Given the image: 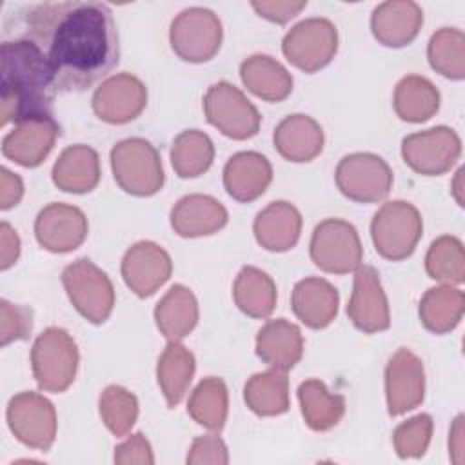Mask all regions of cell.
<instances>
[{
  "instance_id": "1",
  "label": "cell",
  "mask_w": 465,
  "mask_h": 465,
  "mask_svg": "<svg viewBox=\"0 0 465 465\" xmlns=\"http://www.w3.org/2000/svg\"><path fill=\"white\" fill-rule=\"evenodd\" d=\"M22 36L49 64L56 91H84L118 64V33L102 2H44L20 11Z\"/></svg>"
},
{
  "instance_id": "2",
  "label": "cell",
  "mask_w": 465,
  "mask_h": 465,
  "mask_svg": "<svg viewBox=\"0 0 465 465\" xmlns=\"http://www.w3.org/2000/svg\"><path fill=\"white\" fill-rule=\"evenodd\" d=\"M0 76L2 125L36 114H51L56 87L45 54L35 42L27 38L2 42Z\"/></svg>"
},
{
  "instance_id": "3",
  "label": "cell",
  "mask_w": 465,
  "mask_h": 465,
  "mask_svg": "<svg viewBox=\"0 0 465 465\" xmlns=\"http://www.w3.org/2000/svg\"><path fill=\"white\" fill-rule=\"evenodd\" d=\"M111 171L118 187L133 196H153L162 191L165 174L156 147L145 138H125L113 145Z\"/></svg>"
},
{
  "instance_id": "4",
  "label": "cell",
  "mask_w": 465,
  "mask_h": 465,
  "mask_svg": "<svg viewBox=\"0 0 465 465\" xmlns=\"http://www.w3.org/2000/svg\"><path fill=\"white\" fill-rule=\"evenodd\" d=\"M80 352L73 336L62 327H47L31 347L35 381L45 392L67 391L78 371Z\"/></svg>"
},
{
  "instance_id": "5",
  "label": "cell",
  "mask_w": 465,
  "mask_h": 465,
  "mask_svg": "<svg viewBox=\"0 0 465 465\" xmlns=\"http://www.w3.org/2000/svg\"><path fill=\"white\" fill-rule=\"evenodd\" d=\"M423 220L420 211L405 200L383 203L371 220V240L376 252L391 262L409 258L421 240Z\"/></svg>"
},
{
  "instance_id": "6",
  "label": "cell",
  "mask_w": 465,
  "mask_h": 465,
  "mask_svg": "<svg viewBox=\"0 0 465 465\" xmlns=\"http://www.w3.org/2000/svg\"><path fill=\"white\" fill-rule=\"evenodd\" d=\"M62 285L73 307L87 322L100 325L109 320L116 294L109 276L91 260L80 258L62 271Z\"/></svg>"
},
{
  "instance_id": "7",
  "label": "cell",
  "mask_w": 465,
  "mask_h": 465,
  "mask_svg": "<svg viewBox=\"0 0 465 465\" xmlns=\"http://www.w3.org/2000/svg\"><path fill=\"white\" fill-rule=\"evenodd\" d=\"M223 27L218 15L207 7L180 11L169 27V44L174 54L189 64H203L222 47Z\"/></svg>"
},
{
  "instance_id": "8",
  "label": "cell",
  "mask_w": 465,
  "mask_h": 465,
  "mask_svg": "<svg viewBox=\"0 0 465 465\" xmlns=\"http://www.w3.org/2000/svg\"><path fill=\"white\" fill-rule=\"evenodd\" d=\"M312 263L329 274H349L363 263V247L352 223L341 218H325L311 236Z\"/></svg>"
},
{
  "instance_id": "9",
  "label": "cell",
  "mask_w": 465,
  "mask_h": 465,
  "mask_svg": "<svg viewBox=\"0 0 465 465\" xmlns=\"http://www.w3.org/2000/svg\"><path fill=\"white\" fill-rule=\"evenodd\" d=\"M207 122L231 140H249L260 131L262 116L254 104L231 82L209 85L203 96Z\"/></svg>"
},
{
  "instance_id": "10",
  "label": "cell",
  "mask_w": 465,
  "mask_h": 465,
  "mask_svg": "<svg viewBox=\"0 0 465 465\" xmlns=\"http://www.w3.org/2000/svg\"><path fill=\"white\" fill-rule=\"evenodd\" d=\"M282 51L287 62L303 73L327 67L338 51V29L323 16H311L292 25L283 40Z\"/></svg>"
},
{
  "instance_id": "11",
  "label": "cell",
  "mask_w": 465,
  "mask_h": 465,
  "mask_svg": "<svg viewBox=\"0 0 465 465\" xmlns=\"http://www.w3.org/2000/svg\"><path fill=\"white\" fill-rule=\"evenodd\" d=\"M334 180L345 198L358 203H378L389 196L394 174L381 156L351 153L338 162Z\"/></svg>"
},
{
  "instance_id": "12",
  "label": "cell",
  "mask_w": 465,
  "mask_h": 465,
  "mask_svg": "<svg viewBox=\"0 0 465 465\" xmlns=\"http://www.w3.org/2000/svg\"><path fill=\"white\" fill-rule=\"evenodd\" d=\"M5 420L13 436L29 449L49 450L56 440L54 405L40 392L24 391L15 394L7 403Z\"/></svg>"
},
{
  "instance_id": "13",
  "label": "cell",
  "mask_w": 465,
  "mask_h": 465,
  "mask_svg": "<svg viewBox=\"0 0 465 465\" xmlns=\"http://www.w3.org/2000/svg\"><path fill=\"white\" fill-rule=\"evenodd\" d=\"M403 162L421 176H440L454 167L461 154V138L447 125L412 133L401 140Z\"/></svg>"
},
{
  "instance_id": "14",
  "label": "cell",
  "mask_w": 465,
  "mask_h": 465,
  "mask_svg": "<svg viewBox=\"0 0 465 465\" xmlns=\"http://www.w3.org/2000/svg\"><path fill=\"white\" fill-rule=\"evenodd\" d=\"M425 398V369L418 354L400 347L385 367V401L391 416H401L421 405Z\"/></svg>"
},
{
  "instance_id": "15",
  "label": "cell",
  "mask_w": 465,
  "mask_h": 465,
  "mask_svg": "<svg viewBox=\"0 0 465 465\" xmlns=\"http://www.w3.org/2000/svg\"><path fill=\"white\" fill-rule=\"evenodd\" d=\"M94 114L107 124H127L142 114L147 105L145 84L131 73L107 76L93 94Z\"/></svg>"
},
{
  "instance_id": "16",
  "label": "cell",
  "mask_w": 465,
  "mask_h": 465,
  "mask_svg": "<svg viewBox=\"0 0 465 465\" xmlns=\"http://www.w3.org/2000/svg\"><path fill=\"white\" fill-rule=\"evenodd\" d=\"M347 316L352 325L365 334H376L391 327L389 300L385 296L380 274L372 265L361 263L354 271Z\"/></svg>"
},
{
  "instance_id": "17",
  "label": "cell",
  "mask_w": 465,
  "mask_h": 465,
  "mask_svg": "<svg viewBox=\"0 0 465 465\" xmlns=\"http://www.w3.org/2000/svg\"><path fill=\"white\" fill-rule=\"evenodd\" d=\"M60 125L51 114L24 118L2 140V154L22 167H38L53 151Z\"/></svg>"
},
{
  "instance_id": "18",
  "label": "cell",
  "mask_w": 465,
  "mask_h": 465,
  "mask_svg": "<svg viewBox=\"0 0 465 465\" xmlns=\"http://www.w3.org/2000/svg\"><path fill=\"white\" fill-rule=\"evenodd\" d=\"M89 232V223L82 209L53 202L35 218V236L42 249L64 254L78 249Z\"/></svg>"
},
{
  "instance_id": "19",
  "label": "cell",
  "mask_w": 465,
  "mask_h": 465,
  "mask_svg": "<svg viewBox=\"0 0 465 465\" xmlns=\"http://www.w3.org/2000/svg\"><path fill=\"white\" fill-rule=\"evenodd\" d=\"M120 272L125 285L138 298H149L171 278L173 262L162 245L142 240L125 251Z\"/></svg>"
},
{
  "instance_id": "20",
  "label": "cell",
  "mask_w": 465,
  "mask_h": 465,
  "mask_svg": "<svg viewBox=\"0 0 465 465\" xmlns=\"http://www.w3.org/2000/svg\"><path fill=\"white\" fill-rule=\"evenodd\" d=\"M423 25V9L412 0H387L371 15L372 36L385 47L409 45Z\"/></svg>"
},
{
  "instance_id": "21",
  "label": "cell",
  "mask_w": 465,
  "mask_h": 465,
  "mask_svg": "<svg viewBox=\"0 0 465 465\" xmlns=\"http://www.w3.org/2000/svg\"><path fill=\"white\" fill-rule=\"evenodd\" d=\"M229 214L222 202L209 194H187L180 198L169 214L173 231L182 238L211 236L227 225Z\"/></svg>"
},
{
  "instance_id": "22",
  "label": "cell",
  "mask_w": 465,
  "mask_h": 465,
  "mask_svg": "<svg viewBox=\"0 0 465 465\" xmlns=\"http://www.w3.org/2000/svg\"><path fill=\"white\" fill-rule=\"evenodd\" d=\"M272 182V165L262 153L240 151L223 165V187L227 194L249 203L258 200Z\"/></svg>"
},
{
  "instance_id": "23",
  "label": "cell",
  "mask_w": 465,
  "mask_h": 465,
  "mask_svg": "<svg viewBox=\"0 0 465 465\" xmlns=\"http://www.w3.org/2000/svg\"><path fill=\"white\" fill-rule=\"evenodd\" d=\"M340 307L338 289L325 278L307 276L294 283L291 292V309L294 316L309 329L329 327Z\"/></svg>"
},
{
  "instance_id": "24",
  "label": "cell",
  "mask_w": 465,
  "mask_h": 465,
  "mask_svg": "<svg viewBox=\"0 0 465 465\" xmlns=\"http://www.w3.org/2000/svg\"><path fill=\"white\" fill-rule=\"evenodd\" d=\"M278 154L292 163L312 162L323 151L325 134L322 125L309 114L294 113L285 116L272 133Z\"/></svg>"
},
{
  "instance_id": "25",
  "label": "cell",
  "mask_w": 465,
  "mask_h": 465,
  "mask_svg": "<svg viewBox=\"0 0 465 465\" xmlns=\"http://www.w3.org/2000/svg\"><path fill=\"white\" fill-rule=\"evenodd\" d=\"M302 225V213L291 202L278 200L271 202L256 214L252 232L262 249L269 252H285L298 243Z\"/></svg>"
},
{
  "instance_id": "26",
  "label": "cell",
  "mask_w": 465,
  "mask_h": 465,
  "mask_svg": "<svg viewBox=\"0 0 465 465\" xmlns=\"http://www.w3.org/2000/svg\"><path fill=\"white\" fill-rule=\"evenodd\" d=\"M256 356L272 369L291 371L303 356V336L296 323L276 318L265 322L256 334Z\"/></svg>"
},
{
  "instance_id": "27",
  "label": "cell",
  "mask_w": 465,
  "mask_h": 465,
  "mask_svg": "<svg viewBox=\"0 0 465 465\" xmlns=\"http://www.w3.org/2000/svg\"><path fill=\"white\" fill-rule=\"evenodd\" d=\"M100 156L85 143L65 147L51 169L53 183L73 194L91 193L100 182Z\"/></svg>"
},
{
  "instance_id": "28",
  "label": "cell",
  "mask_w": 465,
  "mask_h": 465,
  "mask_svg": "<svg viewBox=\"0 0 465 465\" xmlns=\"http://www.w3.org/2000/svg\"><path fill=\"white\" fill-rule=\"evenodd\" d=\"M198 300L194 292L174 283L154 307V323L167 341H182L198 323Z\"/></svg>"
},
{
  "instance_id": "29",
  "label": "cell",
  "mask_w": 465,
  "mask_h": 465,
  "mask_svg": "<svg viewBox=\"0 0 465 465\" xmlns=\"http://www.w3.org/2000/svg\"><path fill=\"white\" fill-rule=\"evenodd\" d=\"M242 84L254 96L278 104L283 102L291 93L294 80L291 73L269 54H252L240 64Z\"/></svg>"
},
{
  "instance_id": "30",
  "label": "cell",
  "mask_w": 465,
  "mask_h": 465,
  "mask_svg": "<svg viewBox=\"0 0 465 465\" xmlns=\"http://www.w3.org/2000/svg\"><path fill=\"white\" fill-rule=\"evenodd\" d=\"M465 312V294L460 287L440 283L425 291L418 305L421 325L432 334L454 331Z\"/></svg>"
},
{
  "instance_id": "31",
  "label": "cell",
  "mask_w": 465,
  "mask_h": 465,
  "mask_svg": "<svg viewBox=\"0 0 465 465\" xmlns=\"http://www.w3.org/2000/svg\"><path fill=\"white\" fill-rule=\"evenodd\" d=\"M298 403L305 425L316 432L331 430L345 414V398L331 392L318 378H309L298 385Z\"/></svg>"
},
{
  "instance_id": "32",
  "label": "cell",
  "mask_w": 465,
  "mask_h": 465,
  "mask_svg": "<svg viewBox=\"0 0 465 465\" xmlns=\"http://www.w3.org/2000/svg\"><path fill=\"white\" fill-rule=\"evenodd\" d=\"M194 371V354L180 341H167L156 363V381L169 407H176L185 398Z\"/></svg>"
},
{
  "instance_id": "33",
  "label": "cell",
  "mask_w": 465,
  "mask_h": 465,
  "mask_svg": "<svg viewBox=\"0 0 465 465\" xmlns=\"http://www.w3.org/2000/svg\"><path fill=\"white\" fill-rule=\"evenodd\" d=\"M440 91L421 74H407L394 87V113L409 124H421L432 118L440 109Z\"/></svg>"
},
{
  "instance_id": "34",
  "label": "cell",
  "mask_w": 465,
  "mask_h": 465,
  "mask_svg": "<svg viewBox=\"0 0 465 465\" xmlns=\"http://www.w3.org/2000/svg\"><path fill=\"white\" fill-rule=\"evenodd\" d=\"M232 298L243 314L256 320H265L276 307V283L265 271L245 265L240 269L234 280Z\"/></svg>"
},
{
  "instance_id": "35",
  "label": "cell",
  "mask_w": 465,
  "mask_h": 465,
  "mask_svg": "<svg viewBox=\"0 0 465 465\" xmlns=\"http://www.w3.org/2000/svg\"><path fill=\"white\" fill-rule=\"evenodd\" d=\"M243 400L256 416L285 414L291 407L287 372L271 367L252 374L243 387Z\"/></svg>"
},
{
  "instance_id": "36",
  "label": "cell",
  "mask_w": 465,
  "mask_h": 465,
  "mask_svg": "<svg viewBox=\"0 0 465 465\" xmlns=\"http://www.w3.org/2000/svg\"><path fill=\"white\" fill-rule=\"evenodd\" d=\"M187 414L207 430H222L229 414V392L225 381L218 376L203 378L189 396Z\"/></svg>"
},
{
  "instance_id": "37",
  "label": "cell",
  "mask_w": 465,
  "mask_h": 465,
  "mask_svg": "<svg viewBox=\"0 0 465 465\" xmlns=\"http://www.w3.org/2000/svg\"><path fill=\"white\" fill-rule=\"evenodd\" d=\"M214 160L213 140L198 129L182 131L171 145V165L180 178H196L207 173Z\"/></svg>"
},
{
  "instance_id": "38",
  "label": "cell",
  "mask_w": 465,
  "mask_h": 465,
  "mask_svg": "<svg viewBox=\"0 0 465 465\" xmlns=\"http://www.w3.org/2000/svg\"><path fill=\"white\" fill-rule=\"evenodd\" d=\"M427 60L430 67L449 78H465V35L458 27L438 29L427 44Z\"/></svg>"
},
{
  "instance_id": "39",
  "label": "cell",
  "mask_w": 465,
  "mask_h": 465,
  "mask_svg": "<svg viewBox=\"0 0 465 465\" xmlns=\"http://www.w3.org/2000/svg\"><path fill=\"white\" fill-rule=\"evenodd\" d=\"M425 271L434 282L461 285L465 280V252L461 240L452 234L438 236L425 254Z\"/></svg>"
},
{
  "instance_id": "40",
  "label": "cell",
  "mask_w": 465,
  "mask_h": 465,
  "mask_svg": "<svg viewBox=\"0 0 465 465\" xmlns=\"http://www.w3.org/2000/svg\"><path fill=\"white\" fill-rule=\"evenodd\" d=\"M98 411L111 434L122 438L131 432L138 420V400L122 385H107L98 398Z\"/></svg>"
},
{
  "instance_id": "41",
  "label": "cell",
  "mask_w": 465,
  "mask_h": 465,
  "mask_svg": "<svg viewBox=\"0 0 465 465\" xmlns=\"http://www.w3.org/2000/svg\"><path fill=\"white\" fill-rule=\"evenodd\" d=\"M434 421L430 414H416L401 421L392 432V445L396 454L401 460H418L421 458L432 440Z\"/></svg>"
},
{
  "instance_id": "42",
  "label": "cell",
  "mask_w": 465,
  "mask_h": 465,
  "mask_svg": "<svg viewBox=\"0 0 465 465\" xmlns=\"http://www.w3.org/2000/svg\"><path fill=\"white\" fill-rule=\"evenodd\" d=\"M33 329V311L29 307L0 300V345L25 340Z\"/></svg>"
},
{
  "instance_id": "43",
  "label": "cell",
  "mask_w": 465,
  "mask_h": 465,
  "mask_svg": "<svg viewBox=\"0 0 465 465\" xmlns=\"http://www.w3.org/2000/svg\"><path fill=\"white\" fill-rule=\"evenodd\" d=\"M185 461L191 465H225L229 463V450L218 434H203L193 440Z\"/></svg>"
},
{
  "instance_id": "44",
  "label": "cell",
  "mask_w": 465,
  "mask_h": 465,
  "mask_svg": "<svg viewBox=\"0 0 465 465\" xmlns=\"http://www.w3.org/2000/svg\"><path fill=\"white\" fill-rule=\"evenodd\" d=\"M114 463L118 465H153L154 454L149 440L142 432L131 434L114 449Z\"/></svg>"
},
{
  "instance_id": "45",
  "label": "cell",
  "mask_w": 465,
  "mask_h": 465,
  "mask_svg": "<svg viewBox=\"0 0 465 465\" xmlns=\"http://www.w3.org/2000/svg\"><path fill=\"white\" fill-rule=\"evenodd\" d=\"M251 7L258 13V16L272 22V24H287L296 18L305 7V0H254Z\"/></svg>"
},
{
  "instance_id": "46",
  "label": "cell",
  "mask_w": 465,
  "mask_h": 465,
  "mask_svg": "<svg viewBox=\"0 0 465 465\" xmlns=\"http://www.w3.org/2000/svg\"><path fill=\"white\" fill-rule=\"evenodd\" d=\"M24 196V182L22 178L9 171L7 167L0 169V209L7 211L20 203Z\"/></svg>"
},
{
  "instance_id": "47",
  "label": "cell",
  "mask_w": 465,
  "mask_h": 465,
  "mask_svg": "<svg viewBox=\"0 0 465 465\" xmlns=\"http://www.w3.org/2000/svg\"><path fill=\"white\" fill-rule=\"evenodd\" d=\"M20 251H22V243H20L18 232L7 222H2L0 223V269L7 271L9 267H13L20 256Z\"/></svg>"
},
{
  "instance_id": "48",
  "label": "cell",
  "mask_w": 465,
  "mask_h": 465,
  "mask_svg": "<svg viewBox=\"0 0 465 465\" xmlns=\"http://www.w3.org/2000/svg\"><path fill=\"white\" fill-rule=\"evenodd\" d=\"M465 416L458 414L449 430V456L456 465L463 463L465 456V429H463Z\"/></svg>"
},
{
  "instance_id": "49",
  "label": "cell",
  "mask_w": 465,
  "mask_h": 465,
  "mask_svg": "<svg viewBox=\"0 0 465 465\" xmlns=\"http://www.w3.org/2000/svg\"><path fill=\"white\" fill-rule=\"evenodd\" d=\"M450 194L456 200L460 207H463V169L460 167L454 174V180L450 182Z\"/></svg>"
}]
</instances>
